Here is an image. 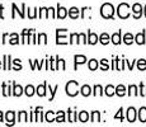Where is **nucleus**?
<instances>
[{"label": "nucleus", "mask_w": 146, "mask_h": 127, "mask_svg": "<svg viewBox=\"0 0 146 127\" xmlns=\"http://www.w3.org/2000/svg\"><path fill=\"white\" fill-rule=\"evenodd\" d=\"M79 13H80V10L78 9V8H75V7H72V8H70L69 9V17L70 18H72V19L79 18Z\"/></svg>", "instance_id": "13"}, {"label": "nucleus", "mask_w": 146, "mask_h": 127, "mask_svg": "<svg viewBox=\"0 0 146 127\" xmlns=\"http://www.w3.org/2000/svg\"><path fill=\"white\" fill-rule=\"evenodd\" d=\"M13 64L15 65V67H14V70H15V71L22 70V65H21V60H19V59H15V60L13 61Z\"/></svg>", "instance_id": "42"}, {"label": "nucleus", "mask_w": 146, "mask_h": 127, "mask_svg": "<svg viewBox=\"0 0 146 127\" xmlns=\"http://www.w3.org/2000/svg\"><path fill=\"white\" fill-rule=\"evenodd\" d=\"M103 94V88L100 85H95L94 86V92H93V95H102Z\"/></svg>", "instance_id": "38"}, {"label": "nucleus", "mask_w": 146, "mask_h": 127, "mask_svg": "<svg viewBox=\"0 0 146 127\" xmlns=\"http://www.w3.org/2000/svg\"><path fill=\"white\" fill-rule=\"evenodd\" d=\"M88 12H90V8H88V7H84L83 9H81V18H85V14L88 13Z\"/></svg>", "instance_id": "46"}, {"label": "nucleus", "mask_w": 146, "mask_h": 127, "mask_svg": "<svg viewBox=\"0 0 146 127\" xmlns=\"http://www.w3.org/2000/svg\"><path fill=\"white\" fill-rule=\"evenodd\" d=\"M33 31L35 29H23V32H22V43H27L28 36H29Z\"/></svg>", "instance_id": "21"}, {"label": "nucleus", "mask_w": 146, "mask_h": 127, "mask_svg": "<svg viewBox=\"0 0 146 127\" xmlns=\"http://www.w3.org/2000/svg\"><path fill=\"white\" fill-rule=\"evenodd\" d=\"M126 63H127V65H128V69H130V70L133 69V61H132V63H130V61H126Z\"/></svg>", "instance_id": "52"}, {"label": "nucleus", "mask_w": 146, "mask_h": 127, "mask_svg": "<svg viewBox=\"0 0 146 127\" xmlns=\"http://www.w3.org/2000/svg\"><path fill=\"white\" fill-rule=\"evenodd\" d=\"M48 15H50V12H48V9L47 8H41L40 9V14H38V17L42 19V18H48Z\"/></svg>", "instance_id": "30"}, {"label": "nucleus", "mask_w": 146, "mask_h": 127, "mask_svg": "<svg viewBox=\"0 0 146 127\" xmlns=\"http://www.w3.org/2000/svg\"><path fill=\"white\" fill-rule=\"evenodd\" d=\"M22 94H23V88H22L21 85H17V84L13 81V95L21 97Z\"/></svg>", "instance_id": "11"}, {"label": "nucleus", "mask_w": 146, "mask_h": 127, "mask_svg": "<svg viewBox=\"0 0 146 127\" xmlns=\"http://www.w3.org/2000/svg\"><path fill=\"white\" fill-rule=\"evenodd\" d=\"M116 94L118 95V97H123V95L126 94V88L122 85V84H121V85H118V86L116 88Z\"/></svg>", "instance_id": "27"}, {"label": "nucleus", "mask_w": 146, "mask_h": 127, "mask_svg": "<svg viewBox=\"0 0 146 127\" xmlns=\"http://www.w3.org/2000/svg\"><path fill=\"white\" fill-rule=\"evenodd\" d=\"M79 33H71L70 36V43H79Z\"/></svg>", "instance_id": "34"}, {"label": "nucleus", "mask_w": 146, "mask_h": 127, "mask_svg": "<svg viewBox=\"0 0 146 127\" xmlns=\"http://www.w3.org/2000/svg\"><path fill=\"white\" fill-rule=\"evenodd\" d=\"M18 122H28V116H27V112L22 111L18 113Z\"/></svg>", "instance_id": "25"}, {"label": "nucleus", "mask_w": 146, "mask_h": 127, "mask_svg": "<svg viewBox=\"0 0 146 127\" xmlns=\"http://www.w3.org/2000/svg\"><path fill=\"white\" fill-rule=\"evenodd\" d=\"M44 120H46L47 122H55L56 118H55V116H53V112H52V111L46 112V116H44Z\"/></svg>", "instance_id": "28"}, {"label": "nucleus", "mask_w": 146, "mask_h": 127, "mask_svg": "<svg viewBox=\"0 0 146 127\" xmlns=\"http://www.w3.org/2000/svg\"><path fill=\"white\" fill-rule=\"evenodd\" d=\"M133 41H135V37L131 35V33H126L125 37H123V42H125L126 45H131Z\"/></svg>", "instance_id": "23"}, {"label": "nucleus", "mask_w": 146, "mask_h": 127, "mask_svg": "<svg viewBox=\"0 0 146 127\" xmlns=\"http://www.w3.org/2000/svg\"><path fill=\"white\" fill-rule=\"evenodd\" d=\"M140 95H142V97H146V88L144 86V84H140Z\"/></svg>", "instance_id": "45"}, {"label": "nucleus", "mask_w": 146, "mask_h": 127, "mask_svg": "<svg viewBox=\"0 0 146 127\" xmlns=\"http://www.w3.org/2000/svg\"><path fill=\"white\" fill-rule=\"evenodd\" d=\"M3 9H4V7H3V5H0V18H4V17H3Z\"/></svg>", "instance_id": "54"}, {"label": "nucleus", "mask_w": 146, "mask_h": 127, "mask_svg": "<svg viewBox=\"0 0 146 127\" xmlns=\"http://www.w3.org/2000/svg\"><path fill=\"white\" fill-rule=\"evenodd\" d=\"M78 120L80 121V122H88L89 120V113L86 111H81L79 114H78Z\"/></svg>", "instance_id": "16"}, {"label": "nucleus", "mask_w": 146, "mask_h": 127, "mask_svg": "<svg viewBox=\"0 0 146 127\" xmlns=\"http://www.w3.org/2000/svg\"><path fill=\"white\" fill-rule=\"evenodd\" d=\"M132 13H133V18L135 19L141 18V15H142V7H141V4H139V3L133 4L132 5Z\"/></svg>", "instance_id": "5"}, {"label": "nucleus", "mask_w": 146, "mask_h": 127, "mask_svg": "<svg viewBox=\"0 0 146 127\" xmlns=\"http://www.w3.org/2000/svg\"><path fill=\"white\" fill-rule=\"evenodd\" d=\"M10 55H4V66H3V69L4 70H10L12 69V66H10Z\"/></svg>", "instance_id": "19"}, {"label": "nucleus", "mask_w": 146, "mask_h": 127, "mask_svg": "<svg viewBox=\"0 0 146 127\" xmlns=\"http://www.w3.org/2000/svg\"><path fill=\"white\" fill-rule=\"evenodd\" d=\"M56 15H57V18H60V19L66 18L67 9H65V8L61 7V5H57V13H56Z\"/></svg>", "instance_id": "9"}, {"label": "nucleus", "mask_w": 146, "mask_h": 127, "mask_svg": "<svg viewBox=\"0 0 146 127\" xmlns=\"http://www.w3.org/2000/svg\"><path fill=\"white\" fill-rule=\"evenodd\" d=\"M74 60H75V70L78 69V65H81V64L86 63V57L85 56H83V55H75Z\"/></svg>", "instance_id": "8"}, {"label": "nucleus", "mask_w": 146, "mask_h": 127, "mask_svg": "<svg viewBox=\"0 0 146 127\" xmlns=\"http://www.w3.org/2000/svg\"><path fill=\"white\" fill-rule=\"evenodd\" d=\"M98 66H99V64H98V61L95 60V59H92V60L89 61V65H88L89 70L94 71V70H97V69H98Z\"/></svg>", "instance_id": "24"}, {"label": "nucleus", "mask_w": 146, "mask_h": 127, "mask_svg": "<svg viewBox=\"0 0 146 127\" xmlns=\"http://www.w3.org/2000/svg\"><path fill=\"white\" fill-rule=\"evenodd\" d=\"M100 14H102V17H103V18H106V19L113 18V14H114L113 5L109 4V3H106V4H103L102 8H100Z\"/></svg>", "instance_id": "1"}, {"label": "nucleus", "mask_w": 146, "mask_h": 127, "mask_svg": "<svg viewBox=\"0 0 146 127\" xmlns=\"http://www.w3.org/2000/svg\"><path fill=\"white\" fill-rule=\"evenodd\" d=\"M137 69L141 70V71L146 70V60L145 59H140V60H137Z\"/></svg>", "instance_id": "26"}, {"label": "nucleus", "mask_w": 146, "mask_h": 127, "mask_svg": "<svg viewBox=\"0 0 146 127\" xmlns=\"http://www.w3.org/2000/svg\"><path fill=\"white\" fill-rule=\"evenodd\" d=\"M67 29H56V43L57 45H67L70 43L66 37Z\"/></svg>", "instance_id": "4"}, {"label": "nucleus", "mask_w": 146, "mask_h": 127, "mask_svg": "<svg viewBox=\"0 0 146 127\" xmlns=\"http://www.w3.org/2000/svg\"><path fill=\"white\" fill-rule=\"evenodd\" d=\"M80 92H81V94H83L84 97H89V95L92 94V88L89 85H83L81 86V89H80Z\"/></svg>", "instance_id": "20"}, {"label": "nucleus", "mask_w": 146, "mask_h": 127, "mask_svg": "<svg viewBox=\"0 0 146 127\" xmlns=\"http://www.w3.org/2000/svg\"><path fill=\"white\" fill-rule=\"evenodd\" d=\"M0 67H1V61H0Z\"/></svg>", "instance_id": "57"}, {"label": "nucleus", "mask_w": 146, "mask_h": 127, "mask_svg": "<svg viewBox=\"0 0 146 127\" xmlns=\"http://www.w3.org/2000/svg\"><path fill=\"white\" fill-rule=\"evenodd\" d=\"M10 41H9V43L10 45H18L19 43V37H18V35L17 33H13V35H10Z\"/></svg>", "instance_id": "36"}, {"label": "nucleus", "mask_w": 146, "mask_h": 127, "mask_svg": "<svg viewBox=\"0 0 146 127\" xmlns=\"http://www.w3.org/2000/svg\"><path fill=\"white\" fill-rule=\"evenodd\" d=\"M112 43L113 45H119L121 43V31L116 32L114 35H112Z\"/></svg>", "instance_id": "18"}, {"label": "nucleus", "mask_w": 146, "mask_h": 127, "mask_svg": "<svg viewBox=\"0 0 146 127\" xmlns=\"http://www.w3.org/2000/svg\"><path fill=\"white\" fill-rule=\"evenodd\" d=\"M99 42L102 45H108L109 43V36L107 35V33H102L99 37Z\"/></svg>", "instance_id": "29"}, {"label": "nucleus", "mask_w": 146, "mask_h": 127, "mask_svg": "<svg viewBox=\"0 0 146 127\" xmlns=\"http://www.w3.org/2000/svg\"><path fill=\"white\" fill-rule=\"evenodd\" d=\"M58 90V85H56L53 89H51V86L48 85V92H50V94H51V97H50V100H53V98H55V94H56V92Z\"/></svg>", "instance_id": "39"}, {"label": "nucleus", "mask_w": 146, "mask_h": 127, "mask_svg": "<svg viewBox=\"0 0 146 127\" xmlns=\"http://www.w3.org/2000/svg\"><path fill=\"white\" fill-rule=\"evenodd\" d=\"M122 112H123V109H122V108H119L118 113H117L116 116H114V118H116V120H118V118H119L121 121H123V113H122Z\"/></svg>", "instance_id": "47"}, {"label": "nucleus", "mask_w": 146, "mask_h": 127, "mask_svg": "<svg viewBox=\"0 0 146 127\" xmlns=\"http://www.w3.org/2000/svg\"><path fill=\"white\" fill-rule=\"evenodd\" d=\"M117 14H118L119 18L127 19L130 17V5L126 4V3H121L117 8Z\"/></svg>", "instance_id": "3"}, {"label": "nucleus", "mask_w": 146, "mask_h": 127, "mask_svg": "<svg viewBox=\"0 0 146 127\" xmlns=\"http://www.w3.org/2000/svg\"><path fill=\"white\" fill-rule=\"evenodd\" d=\"M29 41H31V43H37V41H36V35H35V31H33V32L29 35Z\"/></svg>", "instance_id": "50"}, {"label": "nucleus", "mask_w": 146, "mask_h": 127, "mask_svg": "<svg viewBox=\"0 0 146 127\" xmlns=\"http://www.w3.org/2000/svg\"><path fill=\"white\" fill-rule=\"evenodd\" d=\"M14 118H15V113L13 111L7 112L5 114V120H7V125H14Z\"/></svg>", "instance_id": "10"}, {"label": "nucleus", "mask_w": 146, "mask_h": 127, "mask_svg": "<svg viewBox=\"0 0 146 127\" xmlns=\"http://www.w3.org/2000/svg\"><path fill=\"white\" fill-rule=\"evenodd\" d=\"M28 12H29V14H28V17H29L31 19H35V18H36V12H37V9H33V10L28 9Z\"/></svg>", "instance_id": "49"}, {"label": "nucleus", "mask_w": 146, "mask_h": 127, "mask_svg": "<svg viewBox=\"0 0 146 127\" xmlns=\"http://www.w3.org/2000/svg\"><path fill=\"white\" fill-rule=\"evenodd\" d=\"M56 122H65V112L58 111L56 116Z\"/></svg>", "instance_id": "33"}, {"label": "nucleus", "mask_w": 146, "mask_h": 127, "mask_svg": "<svg viewBox=\"0 0 146 127\" xmlns=\"http://www.w3.org/2000/svg\"><path fill=\"white\" fill-rule=\"evenodd\" d=\"M98 36L95 35V33L93 32H88V43H90V45H95L98 42Z\"/></svg>", "instance_id": "15"}, {"label": "nucleus", "mask_w": 146, "mask_h": 127, "mask_svg": "<svg viewBox=\"0 0 146 127\" xmlns=\"http://www.w3.org/2000/svg\"><path fill=\"white\" fill-rule=\"evenodd\" d=\"M38 43H43V45L47 43V36L44 33H40L38 35Z\"/></svg>", "instance_id": "40"}, {"label": "nucleus", "mask_w": 146, "mask_h": 127, "mask_svg": "<svg viewBox=\"0 0 146 127\" xmlns=\"http://www.w3.org/2000/svg\"><path fill=\"white\" fill-rule=\"evenodd\" d=\"M100 121V113L98 111H94V112H92V122H94V123H97V122H99Z\"/></svg>", "instance_id": "31"}, {"label": "nucleus", "mask_w": 146, "mask_h": 127, "mask_svg": "<svg viewBox=\"0 0 146 127\" xmlns=\"http://www.w3.org/2000/svg\"><path fill=\"white\" fill-rule=\"evenodd\" d=\"M43 61H41V63H38V60H33L31 61V64H32V70H35L36 67H38V69H41V65Z\"/></svg>", "instance_id": "43"}, {"label": "nucleus", "mask_w": 146, "mask_h": 127, "mask_svg": "<svg viewBox=\"0 0 146 127\" xmlns=\"http://www.w3.org/2000/svg\"><path fill=\"white\" fill-rule=\"evenodd\" d=\"M13 8V14H12V18H15V12L19 13V15H21V18H24L26 17V14H24V9H26V4H22V10H18V8H17L15 4L12 5Z\"/></svg>", "instance_id": "6"}, {"label": "nucleus", "mask_w": 146, "mask_h": 127, "mask_svg": "<svg viewBox=\"0 0 146 127\" xmlns=\"http://www.w3.org/2000/svg\"><path fill=\"white\" fill-rule=\"evenodd\" d=\"M104 92H106V95H108V97H112V95L116 94V88H114L113 85H107Z\"/></svg>", "instance_id": "22"}, {"label": "nucleus", "mask_w": 146, "mask_h": 127, "mask_svg": "<svg viewBox=\"0 0 146 127\" xmlns=\"http://www.w3.org/2000/svg\"><path fill=\"white\" fill-rule=\"evenodd\" d=\"M66 94L69 97H75L79 93V83L75 80H71L66 84Z\"/></svg>", "instance_id": "2"}, {"label": "nucleus", "mask_w": 146, "mask_h": 127, "mask_svg": "<svg viewBox=\"0 0 146 127\" xmlns=\"http://www.w3.org/2000/svg\"><path fill=\"white\" fill-rule=\"evenodd\" d=\"M135 120H136V109L133 108V107H130V108L127 109V121L128 122H135Z\"/></svg>", "instance_id": "7"}, {"label": "nucleus", "mask_w": 146, "mask_h": 127, "mask_svg": "<svg viewBox=\"0 0 146 127\" xmlns=\"http://www.w3.org/2000/svg\"><path fill=\"white\" fill-rule=\"evenodd\" d=\"M100 69H102V70H108V69H109L108 60H106V59H103V60L100 61Z\"/></svg>", "instance_id": "41"}, {"label": "nucleus", "mask_w": 146, "mask_h": 127, "mask_svg": "<svg viewBox=\"0 0 146 127\" xmlns=\"http://www.w3.org/2000/svg\"><path fill=\"white\" fill-rule=\"evenodd\" d=\"M139 120H140V122H142V123L146 122V107H141V108H140Z\"/></svg>", "instance_id": "17"}, {"label": "nucleus", "mask_w": 146, "mask_h": 127, "mask_svg": "<svg viewBox=\"0 0 146 127\" xmlns=\"http://www.w3.org/2000/svg\"><path fill=\"white\" fill-rule=\"evenodd\" d=\"M0 122H3V112L0 111Z\"/></svg>", "instance_id": "55"}, {"label": "nucleus", "mask_w": 146, "mask_h": 127, "mask_svg": "<svg viewBox=\"0 0 146 127\" xmlns=\"http://www.w3.org/2000/svg\"><path fill=\"white\" fill-rule=\"evenodd\" d=\"M7 38H8V33H5V35L3 36V41H1V43H5V42H7Z\"/></svg>", "instance_id": "53"}, {"label": "nucleus", "mask_w": 146, "mask_h": 127, "mask_svg": "<svg viewBox=\"0 0 146 127\" xmlns=\"http://www.w3.org/2000/svg\"><path fill=\"white\" fill-rule=\"evenodd\" d=\"M128 95H139L136 85H130L128 86Z\"/></svg>", "instance_id": "37"}, {"label": "nucleus", "mask_w": 146, "mask_h": 127, "mask_svg": "<svg viewBox=\"0 0 146 127\" xmlns=\"http://www.w3.org/2000/svg\"><path fill=\"white\" fill-rule=\"evenodd\" d=\"M144 13H145V17H146V5H145V8H144Z\"/></svg>", "instance_id": "56"}, {"label": "nucleus", "mask_w": 146, "mask_h": 127, "mask_svg": "<svg viewBox=\"0 0 146 127\" xmlns=\"http://www.w3.org/2000/svg\"><path fill=\"white\" fill-rule=\"evenodd\" d=\"M67 112H69V122H76L78 121V113L76 112H71L70 109Z\"/></svg>", "instance_id": "32"}, {"label": "nucleus", "mask_w": 146, "mask_h": 127, "mask_svg": "<svg viewBox=\"0 0 146 127\" xmlns=\"http://www.w3.org/2000/svg\"><path fill=\"white\" fill-rule=\"evenodd\" d=\"M55 64H56V57H51L50 59V69L51 70H57Z\"/></svg>", "instance_id": "44"}, {"label": "nucleus", "mask_w": 146, "mask_h": 127, "mask_svg": "<svg viewBox=\"0 0 146 127\" xmlns=\"http://www.w3.org/2000/svg\"><path fill=\"white\" fill-rule=\"evenodd\" d=\"M24 93H26L27 97H32V95L35 94V88H33L32 85H27V88L24 89Z\"/></svg>", "instance_id": "35"}, {"label": "nucleus", "mask_w": 146, "mask_h": 127, "mask_svg": "<svg viewBox=\"0 0 146 127\" xmlns=\"http://www.w3.org/2000/svg\"><path fill=\"white\" fill-rule=\"evenodd\" d=\"M31 122H37V112H31Z\"/></svg>", "instance_id": "48"}, {"label": "nucleus", "mask_w": 146, "mask_h": 127, "mask_svg": "<svg viewBox=\"0 0 146 127\" xmlns=\"http://www.w3.org/2000/svg\"><path fill=\"white\" fill-rule=\"evenodd\" d=\"M135 41H136L137 45H144L145 43V32L142 31V32L137 33L136 37H135Z\"/></svg>", "instance_id": "14"}, {"label": "nucleus", "mask_w": 146, "mask_h": 127, "mask_svg": "<svg viewBox=\"0 0 146 127\" xmlns=\"http://www.w3.org/2000/svg\"><path fill=\"white\" fill-rule=\"evenodd\" d=\"M46 88H47V83H43L42 85H38L37 89H36V93H37L40 97H44L46 95Z\"/></svg>", "instance_id": "12"}, {"label": "nucleus", "mask_w": 146, "mask_h": 127, "mask_svg": "<svg viewBox=\"0 0 146 127\" xmlns=\"http://www.w3.org/2000/svg\"><path fill=\"white\" fill-rule=\"evenodd\" d=\"M79 37L81 39V43H88V39H86V37H85V35H84V33H79Z\"/></svg>", "instance_id": "51"}]
</instances>
